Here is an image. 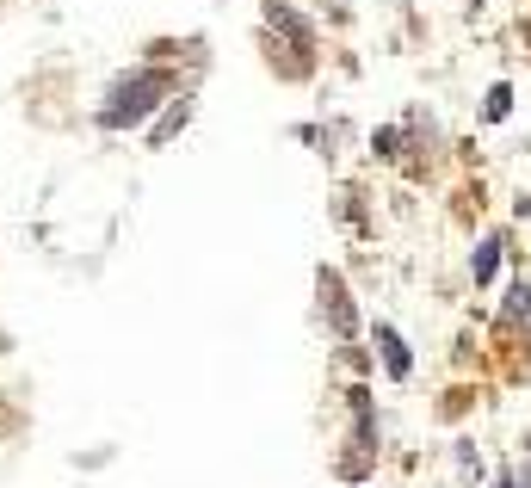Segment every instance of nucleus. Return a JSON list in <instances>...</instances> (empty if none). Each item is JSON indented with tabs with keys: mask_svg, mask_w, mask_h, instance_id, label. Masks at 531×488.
I'll use <instances>...</instances> for the list:
<instances>
[{
	"mask_svg": "<svg viewBox=\"0 0 531 488\" xmlns=\"http://www.w3.org/2000/svg\"><path fill=\"white\" fill-rule=\"evenodd\" d=\"M155 93H167V75H136V81H124L112 99H118V106H105V130H124V124H136V118H143L149 106H155Z\"/></svg>",
	"mask_w": 531,
	"mask_h": 488,
	"instance_id": "obj_1",
	"label": "nucleus"
},
{
	"mask_svg": "<svg viewBox=\"0 0 531 488\" xmlns=\"http://www.w3.org/2000/svg\"><path fill=\"white\" fill-rule=\"evenodd\" d=\"M377 346H383L389 377H408V346H402V334H396V328H377Z\"/></svg>",
	"mask_w": 531,
	"mask_h": 488,
	"instance_id": "obj_2",
	"label": "nucleus"
},
{
	"mask_svg": "<svg viewBox=\"0 0 531 488\" xmlns=\"http://www.w3.org/2000/svg\"><path fill=\"white\" fill-rule=\"evenodd\" d=\"M322 291H328V309H334V328L352 334V309H346V297H340V278H334V272L322 278Z\"/></svg>",
	"mask_w": 531,
	"mask_h": 488,
	"instance_id": "obj_3",
	"label": "nucleus"
},
{
	"mask_svg": "<svg viewBox=\"0 0 531 488\" xmlns=\"http://www.w3.org/2000/svg\"><path fill=\"white\" fill-rule=\"evenodd\" d=\"M494 266H501V235H488L482 248H476V285H488V278H494Z\"/></svg>",
	"mask_w": 531,
	"mask_h": 488,
	"instance_id": "obj_4",
	"label": "nucleus"
},
{
	"mask_svg": "<svg viewBox=\"0 0 531 488\" xmlns=\"http://www.w3.org/2000/svg\"><path fill=\"white\" fill-rule=\"evenodd\" d=\"M525 476H531V464H525Z\"/></svg>",
	"mask_w": 531,
	"mask_h": 488,
	"instance_id": "obj_5",
	"label": "nucleus"
}]
</instances>
